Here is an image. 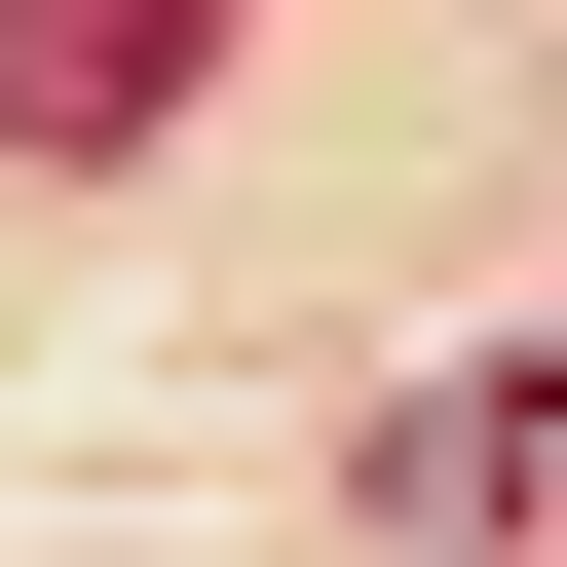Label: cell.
<instances>
[{
    "instance_id": "obj_1",
    "label": "cell",
    "mask_w": 567,
    "mask_h": 567,
    "mask_svg": "<svg viewBox=\"0 0 567 567\" xmlns=\"http://www.w3.org/2000/svg\"><path fill=\"white\" fill-rule=\"evenodd\" d=\"M189 114V0H0V152H152Z\"/></svg>"
}]
</instances>
